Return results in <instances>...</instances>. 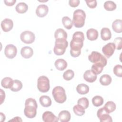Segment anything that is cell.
<instances>
[{
	"mask_svg": "<svg viewBox=\"0 0 122 122\" xmlns=\"http://www.w3.org/2000/svg\"><path fill=\"white\" fill-rule=\"evenodd\" d=\"M84 40V35L82 32L76 31L74 33L70 42V54L72 57H77L81 54Z\"/></svg>",
	"mask_w": 122,
	"mask_h": 122,
	"instance_id": "6da1fadb",
	"label": "cell"
},
{
	"mask_svg": "<svg viewBox=\"0 0 122 122\" xmlns=\"http://www.w3.org/2000/svg\"><path fill=\"white\" fill-rule=\"evenodd\" d=\"M38 105L36 101L32 98L26 99L25 102V108L24 113L27 118H33L37 114V109Z\"/></svg>",
	"mask_w": 122,
	"mask_h": 122,
	"instance_id": "7a4b0ae2",
	"label": "cell"
},
{
	"mask_svg": "<svg viewBox=\"0 0 122 122\" xmlns=\"http://www.w3.org/2000/svg\"><path fill=\"white\" fill-rule=\"evenodd\" d=\"M85 18L86 14L84 10L77 9L73 12L72 23L75 27L81 28L84 25Z\"/></svg>",
	"mask_w": 122,
	"mask_h": 122,
	"instance_id": "3957f363",
	"label": "cell"
},
{
	"mask_svg": "<svg viewBox=\"0 0 122 122\" xmlns=\"http://www.w3.org/2000/svg\"><path fill=\"white\" fill-rule=\"evenodd\" d=\"M52 94L54 100L59 103H63L67 99L64 89L60 86L55 87L52 92Z\"/></svg>",
	"mask_w": 122,
	"mask_h": 122,
	"instance_id": "277c9868",
	"label": "cell"
},
{
	"mask_svg": "<svg viewBox=\"0 0 122 122\" xmlns=\"http://www.w3.org/2000/svg\"><path fill=\"white\" fill-rule=\"evenodd\" d=\"M68 45V42L66 40H56L53 51L57 55H62L66 51V49Z\"/></svg>",
	"mask_w": 122,
	"mask_h": 122,
	"instance_id": "5b68a950",
	"label": "cell"
},
{
	"mask_svg": "<svg viewBox=\"0 0 122 122\" xmlns=\"http://www.w3.org/2000/svg\"><path fill=\"white\" fill-rule=\"evenodd\" d=\"M37 88L41 92H48L50 88V80L45 76H41L37 80Z\"/></svg>",
	"mask_w": 122,
	"mask_h": 122,
	"instance_id": "8992f818",
	"label": "cell"
},
{
	"mask_svg": "<svg viewBox=\"0 0 122 122\" xmlns=\"http://www.w3.org/2000/svg\"><path fill=\"white\" fill-rule=\"evenodd\" d=\"M88 59L89 61L92 63H101L104 67L107 63L106 58L101 53L96 51H93L89 55Z\"/></svg>",
	"mask_w": 122,
	"mask_h": 122,
	"instance_id": "52a82bcc",
	"label": "cell"
},
{
	"mask_svg": "<svg viewBox=\"0 0 122 122\" xmlns=\"http://www.w3.org/2000/svg\"><path fill=\"white\" fill-rule=\"evenodd\" d=\"M20 38L21 41L24 43L30 44L34 41L35 36L32 32L26 30L20 34Z\"/></svg>",
	"mask_w": 122,
	"mask_h": 122,
	"instance_id": "ba28073f",
	"label": "cell"
},
{
	"mask_svg": "<svg viewBox=\"0 0 122 122\" xmlns=\"http://www.w3.org/2000/svg\"><path fill=\"white\" fill-rule=\"evenodd\" d=\"M97 115L101 122H112V117L106 111L104 107L99 109L97 112Z\"/></svg>",
	"mask_w": 122,
	"mask_h": 122,
	"instance_id": "9c48e42d",
	"label": "cell"
},
{
	"mask_svg": "<svg viewBox=\"0 0 122 122\" xmlns=\"http://www.w3.org/2000/svg\"><path fill=\"white\" fill-rule=\"evenodd\" d=\"M17 53V49L13 44H8L4 50V54L6 57L9 59H13Z\"/></svg>",
	"mask_w": 122,
	"mask_h": 122,
	"instance_id": "30bf717a",
	"label": "cell"
},
{
	"mask_svg": "<svg viewBox=\"0 0 122 122\" xmlns=\"http://www.w3.org/2000/svg\"><path fill=\"white\" fill-rule=\"evenodd\" d=\"M115 48V45L113 42H109L103 46L102 52L107 58H109L113 55Z\"/></svg>",
	"mask_w": 122,
	"mask_h": 122,
	"instance_id": "8fae6325",
	"label": "cell"
},
{
	"mask_svg": "<svg viewBox=\"0 0 122 122\" xmlns=\"http://www.w3.org/2000/svg\"><path fill=\"white\" fill-rule=\"evenodd\" d=\"M42 118L45 122H58L59 121L58 118L50 111L45 112L42 114Z\"/></svg>",
	"mask_w": 122,
	"mask_h": 122,
	"instance_id": "7c38bea8",
	"label": "cell"
},
{
	"mask_svg": "<svg viewBox=\"0 0 122 122\" xmlns=\"http://www.w3.org/2000/svg\"><path fill=\"white\" fill-rule=\"evenodd\" d=\"M0 25L3 31L8 32L13 28V22L11 19L6 18L1 22Z\"/></svg>",
	"mask_w": 122,
	"mask_h": 122,
	"instance_id": "4fadbf2b",
	"label": "cell"
},
{
	"mask_svg": "<svg viewBox=\"0 0 122 122\" xmlns=\"http://www.w3.org/2000/svg\"><path fill=\"white\" fill-rule=\"evenodd\" d=\"M49 11L48 7L45 4L39 5L36 10V14L39 17L42 18L46 16Z\"/></svg>",
	"mask_w": 122,
	"mask_h": 122,
	"instance_id": "5bb4252c",
	"label": "cell"
},
{
	"mask_svg": "<svg viewBox=\"0 0 122 122\" xmlns=\"http://www.w3.org/2000/svg\"><path fill=\"white\" fill-rule=\"evenodd\" d=\"M97 75L95 74L91 70H88L85 71L83 74V78L84 80L88 82H93L97 79Z\"/></svg>",
	"mask_w": 122,
	"mask_h": 122,
	"instance_id": "9a60e30c",
	"label": "cell"
},
{
	"mask_svg": "<svg viewBox=\"0 0 122 122\" xmlns=\"http://www.w3.org/2000/svg\"><path fill=\"white\" fill-rule=\"evenodd\" d=\"M20 54L23 58L25 59H29L32 56L33 54V50L30 47L25 46L21 49Z\"/></svg>",
	"mask_w": 122,
	"mask_h": 122,
	"instance_id": "2e32d148",
	"label": "cell"
},
{
	"mask_svg": "<svg viewBox=\"0 0 122 122\" xmlns=\"http://www.w3.org/2000/svg\"><path fill=\"white\" fill-rule=\"evenodd\" d=\"M71 118V113L67 110L61 111L58 114V119L61 122H68L70 121Z\"/></svg>",
	"mask_w": 122,
	"mask_h": 122,
	"instance_id": "e0dca14e",
	"label": "cell"
},
{
	"mask_svg": "<svg viewBox=\"0 0 122 122\" xmlns=\"http://www.w3.org/2000/svg\"><path fill=\"white\" fill-rule=\"evenodd\" d=\"M87 39L90 41H95L98 37V32L97 30L93 28H91L87 30L86 32Z\"/></svg>",
	"mask_w": 122,
	"mask_h": 122,
	"instance_id": "ac0fdd59",
	"label": "cell"
},
{
	"mask_svg": "<svg viewBox=\"0 0 122 122\" xmlns=\"http://www.w3.org/2000/svg\"><path fill=\"white\" fill-rule=\"evenodd\" d=\"M54 37L56 40H66L67 33L63 29L59 28L55 30Z\"/></svg>",
	"mask_w": 122,
	"mask_h": 122,
	"instance_id": "d6986e66",
	"label": "cell"
},
{
	"mask_svg": "<svg viewBox=\"0 0 122 122\" xmlns=\"http://www.w3.org/2000/svg\"><path fill=\"white\" fill-rule=\"evenodd\" d=\"M56 68L59 71H63L67 67V62L63 59H57L54 63Z\"/></svg>",
	"mask_w": 122,
	"mask_h": 122,
	"instance_id": "ffe728a7",
	"label": "cell"
},
{
	"mask_svg": "<svg viewBox=\"0 0 122 122\" xmlns=\"http://www.w3.org/2000/svg\"><path fill=\"white\" fill-rule=\"evenodd\" d=\"M101 37L102 40L108 41L111 39L112 33L110 30L108 28H103L101 30Z\"/></svg>",
	"mask_w": 122,
	"mask_h": 122,
	"instance_id": "44dd1931",
	"label": "cell"
},
{
	"mask_svg": "<svg viewBox=\"0 0 122 122\" xmlns=\"http://www.w3.org/2000/svg\"><path fill=\"white\" fill-rule=\"evenodd\" d=\"M14 80L10 77H5L1 80V85L5 89H10L13 85Z\"/></svg>",
	"mask_w": 122,
	"mask_h": 122,
	"instance_id": "7402d4cb",
	"label": "cell"
},
{
	"mask_svg": "<svg viewBox=\"0 0 122 122\" xmlns=\"http://www.w3.org/2000/svg\"><path fill=\"white\" fill-rule=\"evenodd\" d=\"M40 104L42 106L44 107H48L51 105V100L50 97L46 95H42L39 99Z\"/></svg>",
	"mask_w": 122,
	"mask_h": 122,
	"instance_id": "603a6c76",
	"label": "cell"
},
{
	"mask_svg": "<svg viewBox=\"0 0 122 122\" xmlns=\"http://www.w3.org/2000/svg\"><path fill=\"white\" fill-rule=\"evenodd\" d=\"M112 28L115 32L121 33L122 32V20L117 19L113 21L112 23Z\"/></svg>",
	"mask_w": 122,
	"mask_h": 122,
	"instance_id": "cb8c5ba5",
	"label": "cell"
},
{
	"mask_svg": "<svg viewBox=\"0 0 122 122\" xmlns=\"http://www.w3.org/2000/svg\"><path fill=\"white\" fill-rule=\"evenodd\" d=\"M104 66L101 63H94L91 67V71L96 75L100 74Z\"/></svg>",
	"mask_w": 122,
	"mask_h": 122,
	"instance_id": "d4e9b609",
	"label": "cell"
},
{
	"mask_svg": "<svg viewBox=\"0 0 122 122\" xmlns=\"http://www.w3.org/2000/svg\"><path fill=\"white\" fill-rule=\"evenodd\" d=\"M28 9V6L25 2H20L15 7L16 11L20 14L25 13Z\"/></svg>",
	"mask_w": 122,
	"mask_h": 122,
	"instance_id": "484cf974",
	"label": "cell"
},
{
	"mask_svg": "<svg viewBox=\"0 0 122 122\" xmlns=\"http://www.w3.org/2000/svg\"><path fill=\"white\" fill-rule=\"evenodd\" d=\"M76 91L80 94H86L89 91V87L85 84L81 83L77 86Z\"/></svg>",
	"mask_w": 122,
	"mask_h": 122,
	"instance_id": "4316f807",
	"label": "cell"
},
{
	"mask_svg": "<svg viewBox=\"0 0 122 122\" xmlns=\"http://www.w3.org/2000/svg\"><path fill=\"white\" fill-rule=\"evenodd\" d=\"M100 82L102 85L107 86L111 84L112 79L111 77L108 74H103L100 78Z\"/></svg>",
	"mask_w": 122,
	"mask_h": 122,
	"instance_id": "83f0119b",
	"label": "cell"
},
{
	"mask_svg": "<svg viewBox=\"0 0 122 122\" xmlns=\"http://www.w3.org/2000/svg\"><path fill=\"white\" fill-rule=\"evenodd\" d=\"M103 107L106 111L109 113L114 112L115 110L116 106L114 102L112 101H108L105 104Z\"/></svg>",
	"mask_w": 122,
	"mask_h": 122,
	"instance_id": "f1b7e54d",
	"label": "cell"
},
{
	"mask_svg": "<svg viewBox=\"0 0 122 122\" xmlns=\"http://www.w3.org/2000/svg\"><path fill=\"white\" fill-rule=\"evenodd\" d=\"M104 8L107 11H112L116 9V4L113 1H106L103 5Z\"/></svg>",
	"mask_w": 122,
	"mask_h": 122,
	"instance_id": "f546056e",
	"label": "cell"
},
{
	"mask_svg": "<svg viewBox=\"0 0 122 122\" xmlns=\"http://www.w3.org/2000/svg\"><path fill=\"white\" fill-rule=\"evenodd\" d=\"M62 23L64 27L67 30H70L72 27V21L68 16H64L62 18Z\"/></svg>",
	"mask_w": 122,
	"mask_h": 122,
	"instance_id": "4dcf8cb0",
	"label": "cell"
},
{
	"mask_svg": "<svg viewBox=\"0 0 122 122\" xmlns=\"http://www.w3.org/2000/svg\"><path fill=\"white\" fill-rule=\"evenodd\" d=\"M22 88V83L21 81L18 80H14L12 86L10 89V90L14 92H17L20 91Z\"/></svg>",
	"mask_w": 122,
	"mask_h": 122,
	"instance_id": "1f68e13d",
	"label": "cell"
},
{
	"mask_svg": "<svg viewBox=\"0 0 122 122\" xmlns=\"http://www.w3.org/2000/svg\"><path fill=\"white\" fill-rule=\"evenodd\" d=\"M73 111L74 113L78 116H82L85 113V109L79 104H77L73 107Z\"/></svg>",
	"mask_w": 122,
	"mask_h": 122,
	"instance_id": "d6a6232c",
	"label": "cell"
},
{
	"mask_svg": "<svg viewBox=\"0 0 122 122\" xmlns=\"http://www.w3.org/2000/svg\"><path fill=\"white\" fill-rule=\"evenodd\" d=\"M103 102V98L100 96H95L92 99V103L95 107H99L102 105Z\"/></svg>",
	"mask_w": 122,
	"mask_h": 122,
	"instance_id": "836d02e7",
	"label": "cell"
},
{
	"mask_svg": "<svg viewBox=\"0 0 122 122\" xmlns=\"http://www.w3.org/2000/svg\"><path fill=\"white\" fill-rule=\"evenodd\" d=\"M74 76V72L71 70H66L63 74V78L66 81L71 80Z\"/></svg>",
	"mask_w": 122,
	"mask_h": 122,
	"instance_id": "e575fe53",
	"label": "cell"
},
{
	"mask_svg": "<svg viewBox=\"0 0 122 122\" xmlns=\"http://www.w3.org/2000/svg\"><path fill=\"white\" fill-rule=\"evenodd\" d=\"M78 104H79L82 106L85 109H87L89 104V102L88 99L86 97H82L79 99L77 102Z\"/></svg>",
	"mask_w": 122,
	"mask_h": 122,
	"instance_id": "d590c367",
	"label": "cell"
},
{
	"mask_svg": "<svg viewBox=\"0 0 122 122\" xmlns=\"http://www.w3.org/2000/svg\"><path fill=\"white\" fill-rule=\"evenodd\" d=\"M113 73L117 77H122V66L120 64L116 65L113 68Z\"/></svg>",
	"mask_w": 122,
	"mask_h": 122,
	"instance_id": "8d00e7d4",
	"label": "cell"
},
{
	"mask_svg": "<svg viewBox=\"0 0 122 122\" xmlns=\"http://www.w3.org/2000/svg\"><path fill=\"white\" fill-rule=\"evenodd\" d=\"M114 44L118 50H121L122 48V37H117L114 40Z\"/></svg>",
	"mask_w": 122,
	"mask_h": 122,
	"instance_id": "74e56055",
	"label": "cell"
},
{
	"mask_svg": "<svg viewBox=\"0 0 122 122\" xmlns=\"http://www.w3.org/2000/svg\"><path fill=\"white\" fill-rule=\"evenodd\" d=\"M87 5L91 9L95 8L97 5V2L96 0H85Z\"/></svg>",
	"mask_w": 122,
	"mask_h": 122,
	"instance_id": "f35d334b",
	"label": "cell"
},
{
	"mask_svg": "<svg viewBox=\"0 0 122 122\" xmlns=\"http://www.w3.org/2000/svg\"><path fill=\"white\" fill-rule=\"evenodd\" d=\"M79 0H70L69 1V4L71 7H76L80 4Z\"/></svg>",
	"mask_w": 122,
	"mask_h": 122,
	"instance_id": "ab89813d",
	"label": "cell"
},
{
	"mask_svg": "<svg viewBox=\"0 0 122 122\" xmlns=\"http://www.w3.org/2000/svg\"><path fill=\"white\" fill-rule=\"evenodd\" d=\"M16 0H4V2L5 4L8 6H12L14 5L16 3Z\"/></svg>",
	"mask_w": 122,
	"mask_h": 122,
	"instance_id": "60d3db41",
	"label": "cell"
},
{
	"mask_svg": "<svg viewBox=\"0 0 122 122\" xmlns=\"http://www.w3.org/2000/svg\"><path fill=\"white\" fill-rule=\"evenodd\" d=\"M0 104H1L5 98V93L3 90L0 89Z\"/></svg>",
	"mask_w": 122,
	"mask_h": 122,
	"instance_id": "b9f144b4",
	"label": "cell"
},
{
	"mask_svg": "<svg viewBox=\"0 0 122 122\" xmlns=\"http://www.w3.org/2000/svg\"><path fill=\"white\" fill-rule=\"evenodd\" d=\"M9 121H13V122H22V120L20 117H15L13 118L12 120H10Z\"/></svg>",
	"mask_w": 122,
	"mask_h": 122,
	"instance_id": "7bdbcfd3",
	"label": "cell"
},
{
	"mask_svg": "<svg viewBox=\"0 0 122 122\" xmlns=\"http://www.w3.org/2000/svg\"><path fill=\"white\" fill-rule=\"evenodd\" d=\"M0 122H2L5 120V116L4 114H3L2 112L0 113Z\"/></svg>",
	"mask_w": 122,
	"mask_h": 122,
	"instance_id": "ee69618b",
	"label": "cell"
}]
</instances>
